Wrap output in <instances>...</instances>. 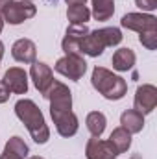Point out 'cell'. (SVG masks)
I'll return each mask as SVG.
<instances>
[{
	"instance_id": "29",
	"label": "cell",
	"mask_w": 157,
	"mask_h": 159,
	"mask_svg": "<svg viewBox=\"0 0 157 159\" xmlns=\"http://www.w3.org/2000/svg\"><path fill=\"white\" fill-rule=\"evenodd\" d=\"M28 159H44V157H39V156H34V157H28Z\"/></svg>"
},
{
	"instance_id": "19",
	"label": "cell",
	"mask_w": 157,
	"mask_h": 159,
	"mask_svg": "<svg viewBox=\"0 0 157 159\" xmlns=\"http://www.w3.org/2000/svg\"><path fill=\"white\" fill-rule=\"evenodd\" d=\"M67 19L72 26H83L91 19V11L87 6H69L67 9Z\"/></svg>"
},
{
	"instance_id": "25",
	"label": "cell",
	"mask_w": 157,
	"mask_h": 159,
	"mask_svg": "<svg viewBox=\"0 0 157 159\" xmlns=\"http://www.w3.org/2000/svg\"><path fill=\"white\" fill-rule=\"evenodd\" d=\"M69 6H85V2L87 0H65Z\"/></svg>"
},
{
	"instance_id": "2",
	"label": "cell",
	"mask_w": 157,
	"mask_h": 159,
	"mask_svg": "<svg viewBox=\"0 0 157 159\" xmlns=\"http://www.w3.org/2000/svg\"><path fill=\"white\" fill-rule=\"evenodd\" d=\"M15 115L19 117V120L28 128L32 139L37 143V144H44L48 139H50V129L44 122L43 117V111L37 107V104L34 100H28V98H22L15 104Z\"/></svg>"
},
{
	"instance_id": "8",
	"label": "cell",
	"mask_w": 157,
	"mask_h": 159,
	"mask_svg": "<svg viewBox=\"0 0 157 159\" xmlns=\"http://www.w3.org/2000/svg\"><path fill=\"white\" fill-rule=\"evenodd\" d=\"M122 28L144 34V32H154L157 30V19L154 15H144V13H128L120 20Z\"/></svg>"
},
{
	"instance_id": "30",
	"label": "cell",
	"mask_w": 157,
	"mask_h": 159,
	"mask_svg": "<svg viewBox=\"0 0 157 159\" xmlns=\"http://www.w3.org/2000/svg\"><path fill=\"white\" fill-rule=\"evenodd\" d=\"M24 2H32V0H24Z\"/></svg>"
},
{
	"instance_id": "10",
	"label": "cell",
	"mask_w": 157,
	"mask_h": 159,
	"mask_svg": "<svg viewBox=\"0 0 157 159\" xmlns=\"http://www.w3.org/2000/svg\"><path fill=\"white\" fill-rule=\"evenodd\" d=\"M85 156H87V159H115L120 154L109 141H102L98 137H92L87 141Z\"/></svg>"
},
{
	"instance_id": "18",
	"label": "cell",
	"mask_w": 157,
	"mask_h": 159,
	"mask_svg": "<svg viewBox=\"0 0 157 159\" xmlns=\"http://www.w3.org/2000/svg\"><path fill=\"white\" fill-rule=\"evenodd\" d=\"M109 143L117 148L118 154H124V152H128V148L131 146V133H128V131L120 126L117 129H113V133H111V137H109Z\"/></svg>"
},
{
	"instance_id": "20",
	"label": "cell",
	"mask_w": 157,
	"mask_h": 159,
	"mask_svg": "<svg viewBox=\"0 0 157 159\" xmlns=\"http://www.w3.org/2000/svg\"><path fill=\"white\" fill-rule=\"evenodd\" d=\"M4 150H7V152H11V154H15V156H19L20 159H24L28 154H30V148H28V144L20 139V137H11L7 143H6V148Z\"/></svg>"
},
{
	"instance_id": "13",
	"label": "cell",
	"mask_w": 157,
	"mask_h": 159,
	"mask_svg": "<svg viewBox=\"0 0 157 159\" xmlns=\"http://www.w3.org/2000/svg\"><path fill=\"white\" fill-rule=\"evenodd\" d=\"M11 56L15 61L19 63H34L35 56H37V48L35 43L30 39H19L13 43L11 46Z\"/></svg>"
},
{
	"instance_id": "17",
	"label": "cell",
	"mask_w": 157,
	"mask_h": 159,
	"mask_svg": "<svg viewBox=\"0 0 157 159\" xmlns=\"http://www.w3.org/2000/svg\"><path fill=\"white\" fill-rule=\"evenodd\" d=\"M85 124H87V129L91 131L92 137H100L105 129V124H107V119L102 111H91L85 119Z\"/></svg>"
},
{
	"instance_id": "24",
	"label": "cell",
	"mask_w": 157,
	"mask_h": 159,
	"mask_svg": "<svg viewBox=\"0 0 157 159\" xmlns=\"http://www.w3.org/2000/svg\"><path fill=\"white\" fill-rule=\"evenodd\" d=\"M0 159H20V157L15 156V154H11V152H7V150H4V154L0 156Z\"/></svg>"
},
{
	"instance_id": "3",
	"label": "cell",
	"mask_w": 157,
	"mask_h": 159,
	"mask_svg": "<svg viewBox=\"0 0 157 159\" xmlns=\"http://www.w3.org/2000/svg\"><path fill=\"white\" fill-rule=\"evenodd\" d=\"M122 41V32L118 28H102L89 32L81 43H79V52L91 57H98L104 54L107 46H115Z\"/></svg>"
},
{
	"instance_id": "7",
	"label": "cell",
	"mask_w": 157,
	"mask_h": 159,
	"mask_svg": "<svg viewBox=\"0 0 157 159\" xmlns=\"http://www.w3.org/2000/svg\"><path fill=\"white\" fill-rule=\"evenodd\" d=\"M135 111H139L141 115H148L155 109L157 106V87L152 83H144L137 89L135 93Z\"/></svg>"
},
{
	"instance_id": "21",
	"label": "cell",
	"mask_w": 157,
	"mask_h": 159,
	"mask_svg": "<svg viewBox=\"0 0 157 159\" xmlns=\"http://www.w3.org/2000/svg\"><path fill=\"white\" fill-rule=\"evenodd\" d=\"M139 41H141V44H142V46H146L148 50H155V48H157V30L139 34Z\"/></svg>"
},
{
	"instance_id": "27",
	"label": "cell",
	"mask_w": 157,
	"mask_h": 159,
	"mask_svg": "<svg viewBox=\"0 0 157 159\" xmlns=\"http://www.w3.org/2000/svg\"><path fill=\"white\" fill-rule=\"evenodd\" d=\"M2 56H4V44H2V41H0V59H2Z\"/></svg>"
},
{
	"instance_id": "26",
	"label": "cell",
	"mask_w": 157,
	"mask_h": 159,
	"mask_svg": "<svg viewBox=\"0 0 157 159\" xmlns=\"http://www.w3.org/2000/svg\"><path fill=\"white\" fill-rule=\"evenodd\" d=\"M11 2H13V0H0V13H2V11L6 9V6L11 4Z\"/></svg>"
},
{
	"instance_id": "5",
	"label": "cell",
	"mask_w": 157,
	"mask_h": 159,
	"mask_svg": "<svg viewBox=\"0 0 157 159\" xmlns=\"http://www.w3.org/2000/svg\"><path fill=\"white\" fill-rule=\"evenodd\" d=\"M54 69H56V72L63 74L65 78L78 81L87 70V61L83 59V56H63L56 61Z\"/></svg>"
},
{
	"instance_id": "22",
	"label": "cell",
	"mask_w": 157,
	"mask_h": 159,
	"mask_svg": "<svg viewBox=\"0 0 157 159\" xmlns=\"http://www.w3.org/2000/svg\"><path fill=\"white\" fill-rule=\"evenodd\" d=\"M135 4L142 11H154L157 7V0H135Z\"/></svg>"
},
{
	"instance_id": "1",
	"label": "cell",
	"mask_w": 157,
	"mask_h": 159,
	"mask_svg": "<svg viewBox=\"0 0 157 159\" xmlns=\"http://www.w3.org/2000/svg\"><path fill=\"white\" fill-rule=\"evenodd\" d=\"M46 100H50V117L56 124V129L61 137H72L78 131V117L72 111V93L70 89L54 80L48 91L43 94Z\"/></svg>"
},
{
	"instance_id": "15",
	"label": "cell",
	"mask_w": 157,
	"mask_h": 159,
	"mask_svg": "<svg viewBox=\"0 0 157 159\" xmlns=\"http://www.w3.org/2000/svg\"><path fill=\"white\" fill-rule=\"evenodd\" d=\"M120 124L128 133H139L144 128V115L135 109H128L120 115Z\"/></svg>"
},
{
	"instance_id": "4",
	"label": "cell",
	"mask_w": 157,
	"mask_h": 159,
	"mask_svg": "<svg viewBox=\"0 0 157 159\" xmlns=\"http://www.w3.org/2000/svg\"><path fill=\"white\" fill-rule=\"evenodd\" d=\"M91 83L92 87L107 100H120L126 96L128 93V83L126 80L113 74L111 70L104 69V67H96L92 70V76H91Z\"/></svg>"
},
{
	"instance_id": "23",
	"label": "cell",
	"mask_w": 157,
	"mask_h": 159,
	"mask_svg": "<svg viewBox=\"0 0 157 159\" xmlns=\"http://www.w3.org/2000/svg\"><path fill=\"white\" fill-rule=\"evenodd\" d=\"M9 96H11V91L6 87L4 81H0V104H6L9 100Z\"/></svg>"
},
{
	"instance_id": "12",
	"label": "cell",
	"mask_w": 157,
	"mask_h": 159,
	"mask_svg": "<svg viewBox=\"0 0 157 159\" xmlns=\"http://www.w3.org/2000/svg\"><path fill=\"white\" fill-rule=\"evenodd\" d=\"M2 81L6 83V87L13 94H26V91H28V74L19 67L7 69V72L4 74Z\"/></svg>"
},
{
	"instance_id": "11",
	"label": "cell",
	"mask_w": 157,
	"mask_h": 159,
	"mask_svg": "<svg viewBox=\"0 0 157 159\" xmlns=\"http://www.w3.org/2000/svg\"><path fill=\"white\" fill-rule=\"evenodd\" d=\"M30 76H32V80H34L35 89L39 91L41 94H44V93L48 91V87L52 85V81H54L52 69H50L46 63H41V61H34V63H32Z\"/></svg>"
},
{
	"instance_id": "14",
	"label": "cell",
	"mask_w": 157,
	"mask_h": 159,
	"mask_svg": "<svg viewBox=\"0 0 157 159\" xmlns=\"http://www.w3.org/2000/svg\"><path fill=\"white\" fill-rule=\"evenodd\" d=\"M135 59L137 57H135V52L131 48H120V50H117L113 54L111 63H113V69L115 70H118V72H128L129 69H133Z\"/></svg>"
},
{
	"instance_id": "9",
	"label": "cell",
	"mask_w": 157,
	"mask_h": 159,
	"mask_svg": "<svg viewBox=\"0 0 157 159\" xmlns=\"http://www.w3.org/2000/svg\"><path fill=\"white\" fill-rule=\"evenodd\" d=\"M87 34H89V30L85 24L83 26H72L70 24L67 28V34H65L63 41H61V48H63L65 56H83L79 52V43Z\"/></svg>"
},
{
	"instance_id": "6",
	"label": "cell",
	"mask_w": 157,
	"mask_h": 159,
	"mask_svg": "<svg viewBox=\"0 0 157 159\" xmlns=\"http://www.w3.org/2000/svg\"><path fill=\"white\" fill-rule=\"evenodd\" d=\"M35 13H37V7H35L32 2L20 0V2H11V4H7L6 9L2 11V17H4V20L9 22V24H20V22H24V20L35 17Z\"/></svg>"
},
{
	"instance_id": "28",
	"label": "cell",
	"mask_w": 157,
	"mask_h": 159,
	"mask_svg": "<svg viewBox=\"0 0 157 159\" xmlns=\"http://www.w3.org/2000/svg\"><path fill=\"white\" fill-rule=\"evenodd\" d=\"M2 28H4V19L0 17V34H2Z\"/></svg>"
},
{
	"instance_id": "16",
	"label": "cell",
	"mask_w": 157,
	"mask_h": 159,
	"mask_svg": "<svg viewBox=\"0 0 157 159\" xmlns=\"http://www.w3.org/2000/svg\"><path fill=\"white\" fill-rule=\"evenodd\" d=\"M115 13V0H92V11L91 15L94 20H109Z\"/></svg>"
}]
</instances>
